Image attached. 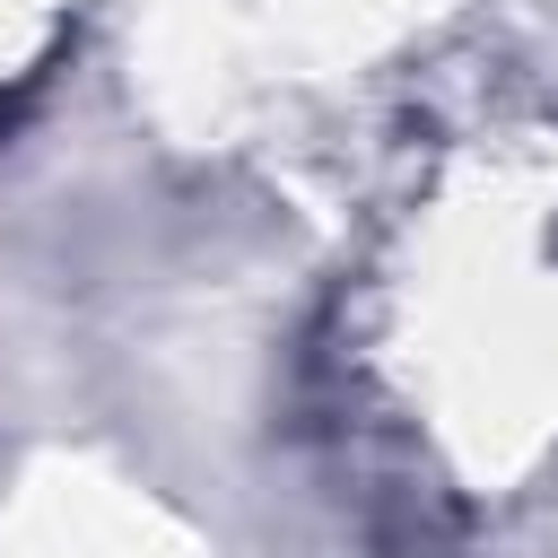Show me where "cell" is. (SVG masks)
Instances as JSON below:
<instances>
[{
	"label": "cell",
	"mask_w": 558,
	"mask_h": 558,
	"mask_svg": "<svg viewBox=\"0 0 558 558\" xmlns=\"http://www.w3.org/2000/svg\"><path fill=\"white\" fill-rule=\"evenodd\" d=\"M9 122H17V96H9V87H0V131H9Z\"/></svg>",
	"instance_id": "cell-1"
}]
</instances>
